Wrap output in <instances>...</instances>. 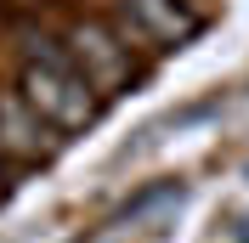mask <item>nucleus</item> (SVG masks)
<instances>
[{"label": "nucleus", "mask_w": 249, "mask_h": 243, "mask_svg": "<svg viewBox=\"0 0 249 243\" xmlns=\"http://www.w3.org/2000/svg\"><path fill=\"white\" fill-rule=\"evenodd\" d=\"M17 46H23V68H17V96L40 113V119L57 130V136H74L96 119V102L102 96L91 91V79L74 68L68 46L51 40L40 29H17Z\"/></svg>", "instance_id": "1"}, {"label": "nucleus", "mask_w": 249, "mask_h": 243, "mask_svg": "<svg viewBox=\"0 0 249 243\" xmlns=\"http://www.w3.org/2000/svg\"><path fill=\"white\" fill-rule=\"evenodd\" d=\"M62 46L74 57V68L91 79L96 96H119L136 85V57H130V40L108 23H96V17H79L62 29Z\"/></svg>", "instance_id": "2"}, {"label": "nucleus", "mask_w": 249, "mask_h": 243, "mask_svg": "<svg viewBox=\"0 0 249 243\" xmlns=\"http://www.w3.org/2000/svg\"><path fill=\"white\" fill-rule=\"evenodd\" d=\"M119 34L153 51H181L187 40L204 34V12L193 0H113Z\"/></svg>", "instance_id": "3"}, {"label": "nucleus", "mask_w": 249, "mask_h": 243, "mask_svg": "<svg viewBox=\"0 0 249 243\" xmlns=\"http://www.w3.org/2000/svg\"><path fill=\"white\" fill-rule=\"evenodd\" d=\"M51 147H57V130H51L17 91H6L0 96V158H12V164H40V158H51Z\"/></svg>", "instance_id": "4"}]
</instances>
